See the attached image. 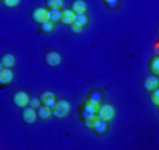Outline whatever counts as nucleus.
Segmentation results:
<instances>
[{
    "label": "nucleus",
    "instance_id": "27",
    "mask_svg": "<svg viewBox=\"0 0 159 150\" xmlns=\"http://www.w3.org/2000/svg\"><path fill=\"white\" fill-rule=\"evenodd\" d=\"M69 27H70V30H72L73 32H80V31H82V28L78 27V25H75L73 23H72V24H69Z\"/></svg>",
    "mask_w": 159,
    "mask_h": 150
},
{
    "label": "nucleus",
    "instance_id": "19",
    "mask_svg": "<svg viewBox=\"0 0 159 150\" xmlns=\"http://www.w3.org/2000/svg\"><path fill=\"white\" fill-rule=\"evenodd\" d=\"M54 28H55V24H54V23H51L49 20H45V21H42V23H41V31H42V32H45V34L52 32V31H54Z\"/></svg>",
    "mask_w": 159,
    "mask_h": 150
},
{
    "label": "nucleus",
    "instance_id": "1",
    "mask_svg": "<svg viewBox=\"0 0 159 150\" xmlns=\"http://www.w3.org/2000/svg\"><path fill=\"white\" fill-rule=\"evenodd\" d=\"M113 117H114V108H113L110 104L102 102V104L97 107V111H96V118L97 119L108 122Z\"/></svg>",
    "mask_w": 159,
    "mask_h": 150
},
{
    "label": "nucleus",
    "instance_id": "4",
    "mask_svg": "<svg viewBox=\"0 0 159 150\" xmlns=\"http://www.w3.org/2000/svg\"><path fill=\"white\" fill-rule=\"evenodd\" d=\"M31 18H33L35 23L41 24L42 21L48 20V10L44 9V7H35V9L31 11Z\"/></svg>",
    "mask_w": 159,
    "mask_h": 150
},
{
    "label": "nucleus",
    "instance_id": "2",
    "mask_svg": "<svg viewBox=\"0 0 159 150\" xmlns=\"http://www.w3.org/2000/svg\"><path fill=\"white\" fill-rule=\"evenodd\" d=\"M69 111H70V105L66 100H58V101H55V105L52 107V115L55 118L66 117Z\"/></svg>",
    "mask_w": 159,
    "mask_h": 150
},
{
    "label": "nucleus",
    "instance_id": "21",
    "mask_svg": "<svg viewBox=\"0 0 159 150\" xmlns=\"http://www.w3.org/2000/svg\"><path fill=\"white\" fill-rule=\"evenodd\" d=\"M45 3H47V7H48L49 10L61 9L63 4V0H45Z\"/></svg>",
    "mask_w": 159,
    "mask_h": 150
},
{
    "label": "nucleus",
    "instance_id": "29",
    "mask_svg": "<svg viewBox=\"0 0 159 150\" xmlns=\"http://www.w3.org/2000/svg\"><path fill=\"white\" fill-rule=\"evenodd\" d=\"M103 2H104V3H106V2H107V0H103Z\"/></svg>",
    "mask_w": 159,
    "mask_h": 150
},
{
    "label": "nucleus",
    "instance_id": "9",
    "mask_svg": "<svg viewBox=\"0 0 159 150\" xmlns=\"http://www.w3.org/2000/svg\"><path fill=\"white\" fill-rule=\"evenodd\" d=\"M37 117L39 119H48L49 117H52L51 107H48V105H45V104H39L37 107Z\"/></svg>",
    "mask_w": 159,
    "mask_h": 150
},
{
    "label": "nucleus",
    "instance_id": "14",
    "mask_svg": "<svg viewBox=\"0 0 159 150\" xmlns=\"http://www.w3.org/2000/svg\"><path fill=\"white\" fill-rule=\"evenodd\" d=\"M13 79V72L10 67H3L0 70V84H7Z\"/></svg>",
    "mask_w": 159,
    "mask_h": 150
},
{
    "label": "nucleus",
    "instance_id": "17",
    "mask_svg": "<svg viewBox=\"0 0 159 150\" xmlns=\"http://www.w3.org/2000/svg\"><path fill=\"white\" fill-rule=\"evenodd\" d=\"M70 10H72L75 14L84 13V11H86V3H84L83 0H73L72 6H70Z\"/></svg>",
    "mask_w": 159,
    "mask_h": 150
},
{
    "label": "nucleus",
    "instance_id": "8",
    "mask_svg": "<svg viewBox=\"0 0 159 150\" xmlns=\"http://www.w3.org/2000/svg\"><path fill=\"white\" fill-rule=\"evenodd\" d=\"M38 98H39V102H41V104H45V105H48V107H51V109L55 105V101H57L54 93H52V91H48V90L41 93V96H39Z\"/></svg>",
    "mask_w": 159,
    "mask_h": 150
},
{
    "label": "nucleus",
    "instance_id": "3",
    "mask_svg": "<svg viewBox=\"0 0 159 150\" xmlns=\"http://www.w3.org/2000/svg\"><path fill=\"white\" fill-rule=\"evenodd\" d=\"M11 100H13V104H14L16 107L24 108V107L28 105V100H30V97H28V94L25 93V91H16V93L13 94Z\"/></svg>",
    "mask_w": 159,
    "mask_h": 150
},
{
    "label": "nucleus",
    "instance_id": "30",
    "mask_svg": "<svg viewBox=\"0 0 159 150\" xmlns=\"http://www.w3.org/2000/svg\"><path fill=\"white\" fill-rule=\"evenodd\" d=\"M0 2H3V0H0Z\"/></svg>",
    "mask_w": 159,
    "mask_h": 150
},
{
    "label": "nucleus",
    "instance_id": "23",
    "mask_svg": "<svg viewBox=\"0 0 159 150\" xmlns=\"http://www.w3.org/2000/svg\"><path fill=\"white\" fill-rule=\"evenodd\" d=\"M39 104H41V102H39V98H35V97H34V98L28 100V105L33 107V108H35V109H37V107H38Z\"/></svg>",
    "mask_w": 159,
    "mask_h": 150
},
{
    "label": "nucleus",
    "instance_id": "11",
    "mask_svg": "<svg viewBox=\"0 0 159 150\" xmlns=\"http://www.w3.org/2000/svg\"><path fill=\"white\" fill-rule=\"evenodd\" d=\"M93 131L96 132V135H106V132L108 131V125L106 121H100L96 119L94 121V125H93Z\"/></svg>",
    "mask_w": 159,
    "mask_h": 150
},
{
    "label": "nucleus",
    "instance_id": "5",
    "mask_svg": "<svg viewBox=\"0 0 159 150\" xmlns=\"http://www.w3.org/2000/svg\"><path fill=\"white\" fill-rule=\"evenodd\" d=\"M21 118H23V121H24L25 123H33L37 118L35 108H33L30 105L24 107V108H23V112H21Z\"/></svg>",
    "mask_w": 159,
    "mask_h": 150
},
{
    "label": "nucleus",
    "instance_id": "15",
    "mask_svg": "<svg viewBox=\"0 0 159 150\" xmlns=\"http://www.w3.org/2000/svg\"><path fill=\"white\" fill-rule=\"evenodd\" d=\"M73 20H75V13H73L72 10H69V9L62 10V18H61V23H62V24L69 25L73 23Z\"/></svg>",
    "mask_w": 159,
    "mask_h": 150
},
{
    "label": "nucleus",
    "instance_id": "24",
    "mask_svg": "<svg viewBox=\"0 0 159 150\" xmlns=\"http://www.w3.org/2000/svg\"><path fill=\"white\" fill-rule=\"evenodd\" d=\"M18 2H20V0H3V4L6 7H14L18 4Z\"/></svg>",
    "mask_w": 159,
    "mask_h": 150
},
{
    "label": "nucleus",
    "instance_id": "20",
    "mask_svg": "<svg viewBox=\"0 0 159 150\" xmlns=\"http://www.w3.org/2000/svg\"><path fill=\"white\" fill-rule=\"evenodd\" d=\"M149 69H151V72H152L155 76L159 73V58H158V56H153L152 59H151V62H149Z\"/></svg>",
    "mask_w": 159,
    "mask_h": 150
},
{
    "label": "nucleus",
    "instance_id": "12",
    "mask_svg": "<svg viewBox=\"0 0 159 150\" xmlns=\"http://www.w3.org/2000/svg\"><path fill=\"white\" fill-rule=\"evenodd\" d=\"M87 23H89V15H87L86 13L75 14V20H73V24L75 25H78V27H80L82 30H83V28L87 25Z\"/></svg>",
    "mask_w": 159,
    "mask_h": 150
},
{
    "label": "nucleus",
    "instance_id": "25",
    "mask_svg": "<svg viewBox=\"0 0 159 150\" xmlns=\"http://www.w3.org/2000/svg\"><path fill=\"white\" fill-rule=\"evenodd\" d=\"M97 118H93V119H83V123L86 128H90V129H93V125H94V121H96Z\"/></svg>",
    "mask_w": 159,
    "mask_h": 150
},
{
    "label": "nucleus",
    "instance_id": "6",
    "mask_svg": "<svg viewBox=\"0 0 159 150\" xmlns=\"http://www.w3.org/2000/svg\"><path fill=\"white\" fill-rule=\"evenodd\" d=\"M44 60L48 66H52V67L58 66V65L61 63V55L55 51H49L44 55Z\"/></svg>",
    "mask_w": 159,
    "mask_h": 150
},
{
    "label": "nucleus",
    "instance_id": "10",
    "mask_svg": "<svg viewBox=\"0 0 159 150\" xmlns=\"http://www.w3.org/2000/svg\"><path fill=\"white\" fill-rule=\"evenodd\" d=\"M158 86H159V80H158V77H156L155 75L147 76V77H145V80H144V88L147 91H152L153 88H156Z\"/></svg>",
    "mask_w": 159,
    "mask_h": 150
},
{
    "label": "nucleus",
    "instance_id": "26",
    "mask_svg": "<svg viewBox=\"0 0 159 150\" xmlns=\"http://www.w3.org/2000/svg\"><path fill=\"white\" fill-rule=\"evenodd\" d=\"M106 4H107L108 9H116V7L118 6V0H107Z\"/></svg>",
    "mask_w": 159,
    "mask_h": 150
},
{
    "label": "nucleus",
    "instance_id": "16",
    "mask_svg": "<svg viewBox=\"0 0 159 150\" xmlns=\"http://www.w3.org/2000/svg\"><path fill=\"white\" fill-rule=\"evenodd\" d=\"M61 18H62V10L61 9H52L48 10V20L51 23H61Z\"/></svg>",
    "mask_w": 159,
    "mask_h": 150
},
{
    "label": "nucleus",
    "instance_id": "7",
    "mask_svg": "<svg viewBox=\"0 0 159 150\" xmlns=\"http://www.w3.org/2000/svg\"><path fill=\"white\" fill-rule=\"evenodd\" d=\"M96 111L97 107L89 104V102H84L82 107V117H83V119H93V118H96Z\"/></svg>",
    "mask_w": 159,
    "mask_h": 150
},
{
    "label": "nucleus",
    "instance_id": "13",
    "mask_svg": "<svg viewBox=\"0 0 159 150\" xmlns=\"http://www.w3.org/2000/svg\"><path fill=\"white\" fill-rule=\"evenodd\" d=\"M86 102H89V104L94 105V107H99V105L103 102V96H102V93H100V91H93V93H92L89 97H87Z\"/></svg>",
    "mask_w": 159,
    "mask_h": 150
},
{
    "label": "nucleus",
    "instance_id": "22",
    "mask_svg": "<svg viewBox=\"0 0 159 150\" xmlns=\"http://www.w3.org/2000/svg\"><path fill=\"white\" fill-rule=\"evenodd\" d=\"M151 102H152L153 105H159V90H158V87L153 88L152 93H151Z\"/></svg>",
    "mask_w": 159,
    "mask_h": 150
},
{
    "label": "nucleus",
    "instance_id": "18",
    "mask_svg": "<svg viewBox=\"0 0 159 150\" xmlns=\"http://www.w3.org/2000/svg\"><path fill=\"white\" fill-rule=\"evenodd\" d=\"M0 62H2V65H3L4 67H13L14 66V56H13V54H4L3 56L0 58Z\"/></svg>",
    "mask_w": 159,
    "mask_h": 150
},
{
    "label": "nucleus",
    "instance_id": "28",
    "mask_svg": "<svg viewBox=\"0 0 159 150\" xmlns=\"http://www.w3.org/2000/svg\"><path fill=\"white\" fill-rule=\"evenodd\" d=\"M3 67H4V66H3V65H2V62H0V70L3 69Z\"/></svg>",
    "mask_w": 159,
    "mask_h": 150
}]
</instances>
